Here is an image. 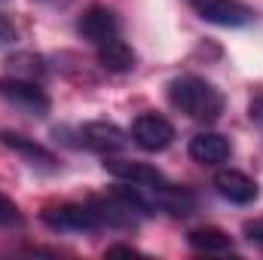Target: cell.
Masks as SVG:
<instances>
[{
  "instance_id": "1",
  "label": "cell",
  "mask_w": 263,
  "mask_h": 260,
  "mask_svg": "<svg viewBox=\"0 0 263 260\" xmlns=\"http://www.w3.org/2000/svg\"><path fill=\"white\" fill-rule=\"evenodd\" d=\"M168 101L199 123H214L223 114V95L202 77L184 73L168 83Z\"/></svg>"
},
{
  "instance_id": "2",
  "label": "cell",
  "mask_w": 263,
  "mask_h": 260,
  "mask_svg": "<svg viewBox=\"0 0 263 260\" xmlns=\"http://www.w3.org/2000/svg\"><path fill=\"white\" fill-rule=\"evenodd\" d=\"M43 224L59 230V233H92L98 227H104V217L98 211L95 202H65L55 208L43 211Z\"/></svg>"
},
{
  "instance_id": "3",
  "label": "cell",
  "mask_w": 263,
  "mask_h": 260,
  "mask_svg": "<svg viewBox=\"0 0 263 260\" xmlns=\"http://www.w3.org/2000/svg\"><path fill=\"white\" fill-rule=\"evenodd\" d=\"M0 98H6L9 104L43 117L49 114V95L40 89V83L34 80H22V77H0Z\"/></svg>"
},
{
  "instance_id": "4",
  "label": "cell",
  "mask_w": 263,
  "mask_h": 260,
  "mask_svg": "<svg viewBox=\"0 0 263 260\" xmlns=\"http://www.w3.org/2000/svg\"><path fill=\"white\" fill-rule=\"evenodd\" d=\"M193 9L205 22L220 28H242L254 22V9L245 6L242 0H193Z\"/></svg>"
},
{
  "instance_id": "5",
  "label": "cell",
  "mask_w": 263,
  "mask_h": 260,
  "mask_svg": "<svg viewBox=\"0 0 263 260\" xmlns=\"http://www.w3.org/2000/svg\"><path fill=\"white\" fill-rule=\"evenodd\" d=\"M77 34H80L83 40H89V43L101 46L104 40H110V37H117V34H120V18H117V12H114V9H107V6H101V3H95V6L83 9V15L77 18Z\"/></svg>"
},
{
  "instance_id": "6",
  "label": "cell",
  "mask_w": 263,
  "mask_h": 260,
  "mask_svg": "<svg viewBox=\"0 0 263 260\" xmlns=\"http://www.w3.org/2000/svg\"><path fill=\"white\" fill-rule=\"evenodd\" d=\"M132 141L141 150H147V153H159V150H165L175 141V126L165 117L144 114V117H138L132 123Z\"/></svg>"
},
{
  "instance_id": "7",
  "label": "cell",
  "mask_w": 263,
  "mask_h": 260,
  "mask_svg": "<svg viewBox=\"0 0 263 260\" xmlns=\"http://www.w3.org/2000/svg\"><path fill=\"white\" fill-rule=\"evenodd\" d=\"M126 141H129L126 132L120 129L117 123L98 120V123H86L80 129V144L89 147V150H95V153H117V150L126 147Z\"/></svg>"
},
{
  "instance_id": "8",
  "label": "cell",
  "mask_w": 263,
  "mask_h": 260,
  "mask_svg": "<svg viewBox=\"0 0 263 260\" xmlns=\"http://www.w3.org/2000/svg\"><path fill=\"white\" fill-rule=\"evenodd\" d=\"M214 187H217V193L223 196V199H230V202H236V205H248V202H254V199L260 196L257 181L248 178L245 172H236V169L217 172V175H214Z\"/></svg>"
},
{
  "instance_id": "9",
  "label": "cell",
  "mask_w": 263,
  "mask_h": 260,
  "mask_svg": "<svg viewBox=\"0 0 263 260\" xmlns=\"http://www.w3.org/2000/svg\"><path fill=\"white\" fill-rule=\"evenodd\" d=\"M190 156L202 165H220L230 159V141L217 132H199L190 141Z\"/></svg>"
},
{
  "instance_id": "10",
  "label": "cell",
  "mask_w": 263,
  "mask_h": 260,
  "mask_svg": "<svg viewBox=\"0 0 263 260\" xmlns=\"http://www.w3.org/2000/svg\"><path fill=\"white\" fill-rule=\"evenodd\" d=\"M0 144L9 147L12 153H18L22 159H28L31 165H46V169L55 165V156H52L43 144H37L34 138H25V135H18V132H0Z\"/></svg>"
},
{
  "instance_id": "11",
  "label": "cell",
  "mask_w": 263,
  "mask_h": 260,
  "mask_svg": "<svg viewBox=\"0 0 263 260\" xmlns=\"http://www.w3.org/2000/svg\"><path fill=\"white\" fill-rule=\"evenodd\" d=\"M135 62H138L135 49L120 37H110L98 46V65L110 73H129V70H135Z\"/></svg>"
},
{
  "instance_id": "12",
  "label": "cell",
  "mask_w": 263,
  "mask_h": 260,
  "mask_svg": "<svg viewBox=\"0 0 263 260\" xmlns=\"http://www.w3.org/2000/svg\"><path fill=\"white\" fill-rule=\"evenodd\" d=\"M104 169H107L114 178L129 181V184H159V181H165L159 169L144 165V162H129V159H107Z\"/></svg>"
},
{
  "instance_id": "13",
  "label": "cell",
  "mask_w": 263,
  "mask_h": 260,
  "mask_svg": "<svg viewBox=\"0 0 263 260\" xmlns=\"http://www.w3.org/2000/svg\"><path fill=\"white\" fill-rule=\"evenodd\" d=\"M190 245L196 251H205V254H223V251H233V239L217 230V227H199L190 233Z\"/></svg>"
},
{
  "instance_id": "14",
  "label": "cell",
  "mask_w": 263,
  "mask_h": 260,
  "mask_svg": "<svg viewBox=\"0 0 263 260\" xmlns=\"http://www.w3.org/2000/svg\"><path fill=\"white\" fill-rule=\"evenodd\" d=\"M6 65H9V77H22V80H34V83H40V77L46 73L43 59L34 55V52H18Z\"/></svg>"
},
{
  "instance_id": "15",
  "label": "cell",
  "mask_w": 263,
  "mask_h": 260,
  "mask_svg": "<svg viewBox=\"0 0 263 260\" xmlns=\"http://www.w3.org/2000/svg\"><path fill=\"white\" fill-rule=\"evenodd\" d=\"M22 224V211L9 196L0 193V227H18Z\"/></svg>"
},
{
  "instance_id": "16",
  "label": "cell",
  "mask_w": 263,
  "mask_h": 260,
  "mask_svg": "<svg viewBox=\"0 0 263 260\" xmlns=\"http://www.w3.org/2000/svg\"><path fill=\"white\" fill-rule=\"evenodd\" d=\"M245 236H248L254 245L263 248V217L260 220H248V224H245Z\"/></svg>"
},
{
  "instance_id": "17",
  "label": "cell",
  "mask_w": 263,
  "mask_h": 260,
  "mask_svg": "<svg viewBox=\"0 0 263 260\" xmlns=\"http://www.w3.org/2000/svg\"><path fill=\"white\" fill-rule=\"evenodd\" d=\"M248 117L254 126H263V95H254L251 104H248Z\"/></svg>"
},
{
  "instance_id": "18",
  "label": "cell",
  "mask_w": 263,
  "mask_h": 260,
  "mask_svg": "<svg viewBox=\"0 0 263 260\" xmlns=\"http://www.w3.org/2000/svg\"><path fill=\"white\" fill-rule=\"evenodd\" d=\"M107 254L114 257V254H138V251H135L132 245H114V248H107Z\"/></svg>"
},
{
  "instance_id": "19",
  "label": "cell",
  "mask_w": 263,
  "mask_h": 260,
  "mask_svg": "<svg viewBox=\"0 0 263 260\" xmlns=\"http://www.w3.org/2000/svg\"><path fill=\"white\" fill-rule=\"evenodd\" d=\"M43 3H59V0H43Z\"/></svg>"
}]
</instances>
